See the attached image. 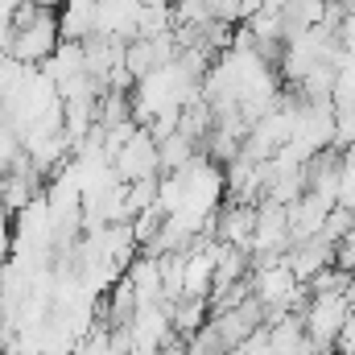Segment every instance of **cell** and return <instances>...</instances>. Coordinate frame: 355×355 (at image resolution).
Listing matches in <instances>:
<instances>
[{
    "instance_id": "2",
    "label": "cell",
    "mask_w": 355,
    "mask_h": 355,
    "mask_svg": "<svg viewBox=\"0 0 355 355\" xmlns=\"http://www.w3.org/2000/svg\"><path fill=\"white\" fill-rule=\"evenodd\" d=\"M268 0H240V21H248V17H257L261 8H265Z\"/></svg>"
},
{
    "instance_id": "3",
    "label": "cell",
    "mask_w": 355,
    "mask_h": 355,
    "mask_svg": "<svg viewBox=\"0 0 355 355\" xmlns=\"http://www.w3.org/2000/svg\"><path fill=\"white\" fill-rule=\"evenodd\" d=\"M343 8H347V17H355V0H347V4H343Z\"/></svg>"
},
{
    "instance_id": "1",
    "label": "cell",
    "mask_w": 355,
    "mask_h": 355,
    "mask_svg": "<svg viewBox=\"0 0 355 355\" xmlns=\"http://www.w3.org/2000/svg\"><path fill=\"white\" fill-rule=\"evenodd\" d=\"M62 46V33H58V12L50 8H37L29 21L12 25V42H8V58L21 62V67H46L50 54Z\"/></svg>"
}]
</instances>
